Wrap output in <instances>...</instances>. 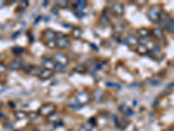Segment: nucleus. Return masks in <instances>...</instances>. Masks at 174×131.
Instances as JSON below:
<instances>
[{
  "mask_svg": "<svg viewBox=\"0 0 174 131\" xmlns=\"http://www.w3.org/2000/svg\"><path fill=\"white\" fill-rule=\"evenodd\" d=\"M53 60L57 64L63 65V66H66L69 63L68 57L65 54L62 53H54V55H53Z\"/></svg>",
  "mask_w": 174,
  "mask_h": 131,
  "instance_id": "nucleus-5",
  "label": "nucleus"
},
{
  "mask_svg": "<svg viewBox=\"0 0 174 131\" xmlns=\"http://www.w3.org/2000/svg\"><path fill=\"white\" fill-rule=\"evenodd\" d=\"M6 67L3 64V63H0V74L1 73H4V72L6 71Z\"/></svg>",
  "mask_w": 174,
  "mask_h": 131,
  "instance_id": "nucleus-32",
  "label": "nucleus"
},
{
  "mask_svg": "<svg viewBox=\"0 0 174 131\" xmlns=\"http://www.w3.org/2000/svg\"><path fill=\"white\" fill-rule=\"evenodd\" d=\"M16 131H24L23 130H16Z\"/></svg>",
  "mask_w": 174,
  "mask_h": 131,
  "instance_id": "nucleus-37",
  "label": "nucleus"
},
{
  "mask_svg": "<svg viewBox=\"0 0 174 131\" xmlns=\"http://www.w3.org/2000/svg\"><path fill=\"white\" fill-rule=\"evenodd\" d=\"M137 4H139V5H144V4H145L146 3H147V1H145V2H139V1H136L135 2Z\"/></svg>",
  "mask_w": 174,
  "mask_h": 131,
  "instance_id": "nucleus-33",
  "label": "nucleus"
},
{
  "mask_svg": "<svg viewBox=\"0 0 174 131\" xmlns=\"http://www.w3.org/2000/svg\"><path fill=\"white\" fill-rule=\"evenodd\" d=\"M57 47H59L60 49H66V48L70 47V41L69 40L68 38H66L65 36H57Z\"/></svg>",
  "mask_w": 174,
  "mask_h": 131,
  "instance_id": "nucleus-4",
  "label": "nucleus"
},
{
  "mask_svg": "<svg viewBox=\"0 0 174 131\" xmlns=\"http://www.w3.org/2000/svg\"><path fill=\"white\" fill-rule=\"evenodd\" d=\"M167 131H172V130H167Z\"/></svg>",
  "mask_w": 174,
  "mask_h": 131,
  "instance_id": "nucleus-38",
  "label": "nucleus"
},
{
  "mask_svg": "<svg viewBox=\"0 0 174 131\" xmlns=\"http://www.w3.org/2000/svg\"><path fill=\"white\" fill-rule=\"evenodd\" d=\"M12 52L16 54H20V53H23L24 52V49L21 47H16L12 48Z\"/></svg>",
  "mask_w": 174,
  "mask_h": 131,
  "instance_id": "nucleus-27",
  "label": "nucleus"
},
{
  "mask_svg": "<svg viewBox=\"0 0 174 131\" xmlns=\"http://www.w3.org/2000/svg\"><path fill=\"white\" fill-rule=\"evenodd\" d=\"M4 5V2L3 0H0V8H2Z\"/></svg>",
  "mask_w": 174,
  "mask_h": 131,
  "instance_id": "nucleus-35",
  "label": "nucleus"
},
{
  "mask_svg": "<svg viewBox=\"0 0 174 131\" xmlns=\"http://www.w3.org/2000/svg\"><path fill=\"white\" fill-rule=\"evenodd\" d=\"M46 46L49 48H55L57 47V41L55 39L47 40L46 43Z\"/></svg>",
  "mask_w": 174,
  "mask_h": 131,
  "instance_id": "nucleus-23",
  "label": "nucleus"
},
{
  "mask_svg": "<svg viewBox=\"0 0 174 131\" xmlns=\"http://www.w3.org/2000/svg\"><path fill=\"white\" fill-rule=\"evenodd\" d=\"M93 97H94V100L96 101H101L104 98V91L100 88L96 89L95 92H94Z\"/></svg>",
  "mask_w": 174,
  "mask_h": 131,
  "instance_id": "nucleus-14",
  "label": "nucleus"
},
{
  "mask_svg": "<svg viewBox=\"0 0 174 131\" xmlns=\"http://www.w3.org/2000/svg\"><path fill=\"white\" fill-rule=\"evenodd\" d=\"M151 34L156 39H158V40H160V39H162L163 38H164L163 31L160 28H157V27L153 28V29L151 30Z\"/></svg>",
  "mask_w": 174,
  "mask_h": 131,
  "instance_id": "nucleus-12",
  "label": "nucleus"
},
{
  "mask_svg": "<svg viewBox=\"0 0 174 131\" xmlns=\"http://www.w3.org/2000/svg\"><path fill=\"white\" fill-rule=\"evenodd\" d=\"M100 24H103V25H107V24H110V19H109V18L103 15V16L101 17V19H100Z\"/></svg>",
  "mask_w": 174,
  "mask_h": 131,
  "instance_id": "nucleus-25",
  "label": "nucleus"
},
{
  "mask_svg": "<svg viewBox=\"0 0 174 131\" xmlns=\"http://www.w3.org/2000/svg\"><path fill=\"white\" fill-rule=\"evenodd\" d=\"M68 4H69L68 1H65V0L58 1V5L59 7H61V8H65V7H67Z\"/></svg>",
  "mask_w": 174,
  "mask_h": 131,
  "instance_id": "nucleus-29",
  "label": "nucleus"
},
{
  "mask_svg": "<svg viewBox=\"0 0 174 131\" xmlns=\"http://www.w3.org/2000/svg\"><path fill=\"white\" fill-rule=\"evenodd\" d=\"M126 43L130 47H138L139 44V39L134 35L128 36L126 39Z\"/></svg>",
  "mask_w": 174,
  "mask_h": 131,
  "instance_id": "nucleus-8",
  "label": "nucleus"
},
{
  "mask_svg": "<svg viewBox=\"0 0 174 131\" xmlns=\"http://www.w3.org/2000/svg\"><path fill=\"white\" fill-rule=\"evenodd\" d=\"M79 131H91V130H89L87 128H85L84 126H82L81 128L79 129Z\"/></svg>",
  "mask_w": 174,
  "mask_h": 131,
  "instance_id": "nucleus-34",
  "label": "nucleus"
},
{
  "mask_svg": "<svg viewBox=\"0 0 174 131\" xmlns=\"http://www.w3.org/2000/svg\"><path fill=\"white\" fill-rule=\"evenodd\" d=\"M128 123H129V121L126 118H123V119H121V121H120V125L119 126L121 127V129L122 128L125 129L128 125Z\"/></svg>",
  "mask_w": 174,
  "mask_h": 131,
  "instance_id": "nucleus-28",
  "label": "nucleus"
},
{
  "mask_svg": "<svg viewBox=\"0 0 174 131\" xmlns=\"http://www.w3.org/2000/svg\"><path fill=\"white\" fill-rule=\"evenodd\" d=\"M76 72H78V73H84V72L86 71V67L84 66V65H79V66H77L76 67H75V69H74Z\"/></svg>",
  "mask_w": 174,
  "mask_h": 131,
  "instance_id": "nucleus-24",
  "label": "nucleus"
},
{
  "mask_svg": "<svg viewBox=\"0 0 174 131\" xmlns=\"http://www.w3.org/2000/svg\"><path fill=\"white\" fill-rule=\"evenodd\" d=\"M71 35H72V37H73L75 39H79V38H80L82 36L81 28H79V27L74 28V29L72 30V32H71Z\"/></svg>",
  "mask_w": 174,
  "mask_h": 131,
  "instance_id": "nucleus-20",
  "label": "nucleus"
},
{
  "mask_svg": "<svg viewBox=\"0 0 174 131\" xmlns=\"http://www.w3.org/2000/svg\"><path fill=\"white\" fill-rule=\"evenodd\" d=\"M119 111H120L122 114L126 115H132L131 109L128 107V106L125 105V104H123V105H121V106L119 107Z\"/></svg>",
  "mask_w": 174,
  "mask_h": 131,
  "instance_id": "nucleus-18",
  "label": "nucleus"
},
{
  "mask_svg": "<svg viewBox=\"0 0 174 131\" xmlns=\"http://www.w3.org/2000/svg\"><path fill=\"white\" fill-rule=\"evenodd\" d=\"M66 66H63V65H59V64H56V67H55V69L56 71L58 72H65L67 69L65 67Z\"/></svg>",
  "mask_w": 174,
  "mask_h": 131,
  "instance_id": "nucleus-26",
  "label": "nucleus"
},
{
  "mask_svg": "<svg viewBox=\"0 0 174 131\" xmlns=\"http://www.w3.org/2000/svg\"><path fill=\"white\" fill-rule=\"evenodd\" d=\"M57 107L53 103H46L38 109V115L43 117H49L55 113Z\"/></svg>",
  "mask_w": 174,
  "mask_h": 131,
  "instance_id": "nucleus-2",
  "label": "nucleus"
},
{
  "mask_svg": "<svg viewBox=\"0 0 174 131\" xmlns=\"http://www.w3.org/2000/svg\"><path fill=\"white\" fill-rule=\"evenodd\" d=\"M28 5H29L28 1H26V0H22V1H20V2L18 3V10H19V11H23V10H25V9L28 7Z\"/></svg>",
  "mask_w": 174,
  "mask_h": 131,
  "instance_id": "nucleus-22",
  "label": "nucleus"
},
{
  "mask_svg": "<svg viewBox=\"0 0 174 131\" xmlns=\"http://www.w3.org/2000/svg\"><path fill=\"white\" fill-rule=\"evenodd\" d=\"M44 36L46 38L47 40H51V39H55L56 36H57V33L51 29H47L44 33Z\"/></svg>",
  "mask_w": 174,
  "mask_h": 131,
  "instance_id": "nucleus-13",
  "label": "nucleus"
},
{
  "mask_svg": "<svg viewBox=\"0 0 174 131\" xmlns=\"http://www.w3.org/2000/svg\"><path fill=\"white\" fill-rule=\"evenodd\" d=\"M87 5V3L84 0H81V1H78L76 4H75V8L78 10V11H82L83 9L85 8V6Z\"/></svg>",
  "mask_w": 174,
  "mask_h": 131,
  "instance_id": "nucleus-21",
  "label": "nucleus"
},
{
  "mask_svg": "<svg viewBox=\"0 0 174 131\" xmlns=\"http://www.w3.org/2000/svg\"><path fill=\"white\" fill-rule=\"evenodd\" d=\"M3 107H4V103H3V101H0V108Z\"/></svg>",
  "mask_w": 174,
  "mask_h": 131,
  "instance_id": "nucleus-36",
  "label": "nucleus"
},
{
  "mask_svg": "<svg viewBox=\"0 0 174 131\" xmlns=\"http://www.w3.org/2000/svg\"><path fill=\"white\" fill-rule=\"evenodd\" d=\"M136 51L140 55H145L148 53V47L144 44H139L136 48Z\"/></svg>",
  "mask_w": 174,
  "mask_h": 131,
  "instance_id": "nucleus-15",
  "label": "nucleus"
},
{
  "mask_svg": "<svg viewBox=\"0 0 174 131\" xmlns=\"http://www.w3.org/2000/svg\"><path fill=\"white\" fill-rule=\"evenodd\" d=\"M14 115L15 117L18 120H23L26 117H28V113L22 111V110H19V111H17L14 113Z\"/></svg>",
  "mask_w": 174,
  "mask_h": 131,
  "instance_id": "nucleus-19",
  "label": "nucleus"
},
{
  "mask_svg": "<svg viewBox=\"0 0 174 131\" xmlns=\"http://www.w3.org/2000/svg\"><path fill=\"white\" fill-rule=\"evenodd\" d=\"M42 71V69L37 67V66H31V68L29 70V73L32 76H38L40 74V73Z\"/></svg>",
  "mask_w": 174,
  "mask_h": 131,
  "instance_id": "nucleus-16",
  "label": "nucleus"
},
{
  "mask_svg": "<svg viewBox=\"0 0 174 131\" xmlns=\"http://www.w3.org/2000/svg\"><path fill=\"white\" fill-rule=\"evenodd\" d=\"M138 34L143 38H149L150 34H151V32L146 28H140L138 30Z\"/></svg>",
  "mask_w": 174,
  "mask_h": 131,
  "instance_id": "nucleus-17",
  "label": "nucleus"
},
{
  "mask_svg": "<svg viewBox=\"0 0 174 131\" xmlns=\"http://www.w3.org/2000/svg\"><path fill=\"white\" fill-rule=\"evenodd\" d=\"M161 12H162V8H161L160 5H153L148 10L147 17L151 22L156 23L160 19Z\"/></svg>",
  "mask_w": 174,
  "mask_h": 131,
  "instance_id": "nucleus-1",
  "label": "nucleus"
},
{
  "mask_svg": "<svg viewBox=\"0 0 174 131\" xmlns=\"http://www.w3.org/2000/svg\"><path fill=\"white\" fill-rule=\"evenodd\" d=\"M112 12L116 14L117 16H122L125 13V6L121 3H115L112 5Z\"/></svg>",
  "mask_w": 174,
  "mask_h": 131,
  "instance_id": "nucleus-6",
  "label": "nucleus"
},
{
  "mask_svg": "<svg viewBox=\"0 0 174 131\" xmlns=\"http://www.w3.org/2000/svg\"><path fill=\"white\" fill-rule=\"evenodd\" d=\"M164 29L171 33H174V20L169 19L164 21Z\"/></svg>",
  "mask_w": 174,
  "mask_h": 131,
  "instance_id": "nucleus-11",
  "label": "nucleus"
},
{
  "mask_svg": "<svg viewBox=\"0 0 174 131\" xmlns=\"http://www.w3.org/2000/svg\"><path fill=\"white\" fill-rule=\"evenodd\" d=\"M75 99L79 105H85L90 101L91 97L87 92H79L76 95Z\"/></svg>",
  "mask_w": 174,
  "mask_h": 131,
  "instance_id": "nucleus-3",
  "label": "nucleus"
},
{
  "mask_svg": "<svg viewBox=\"0 0 174 131\" xmlns=\"http://www.w3.org/2000/svg\"><path fill=\"white\" fill-rule=\"evenodd\" d=\"M22 66H23V63H22V60L20 59H15L13 60L10 63V66H9V68L11 70L13 71H16V70H18L20 68H22Z\"/></svg>",
  "mask_w": 174,
  "mask_h": 131,
  "instance_id": "nucleus-7",
  "label": "nucleus"
},
{
  "mask_svg": "<svg viewBox=\"0 0 174 131\" xmlns=\"http://www.w3.org/2000/svg\"><path fill=\"white\" fill-rule=\"evenodd\" d=\"M31 68V65H28V64H25L24 66H22V69L23 72H26V73H29V70Z\"/></svg>",
  "mask_w": 174,
  "mask_h": 131,
  "instance_id": "nucleus-31",
  "label": "nucleus"
},
{
  "mask_svg": "<svg viewBox=\"0 0 174 131\" xmlns=\"http://www.w3.org/2000/svg\"><path fill=\"white\" fill-rule=\"evenodd\" d=\"M37 115H38V114L37 113H35L33 111H32V112H29L28 113V118H30V119L32 120H35L37 117Z\"/></svg>",
  "mask_w": 174,
  "mask_h": 131,
  "instance_id": "nucleus-30",
  "label": "nucleus"
},
{
  "mask_svg": "<svg viewBox=\"0 0 174 131\" xmlns=\"http://www.w3.org/2000/svg\"><path fill=\"white\" fill-rule=\"evenodd\" d=\"M42 65H43L45 69H50V70H54L55 67H56L55 61L53 60H51V59H46L45 60H43Z\"/></svg>",
  "mask_w": 174,
  "mask_h": 131,
  "instance_id": "nucleus-10",
  "label": "nucleus"
},
{
  "mask_svg": "<svg viewBox=\"0 0 174 131\" xmlns=\"http://www.w3.org/2000/svg\"><path fill=\"white\" fill-rule=\"evenodd\" d=\"M52 75H53V70L45 69V68H44V69L41 71L40 74L38 75V78H39L40 80L44 81V80H48V79H50Z\"/></svg>",
  "mask_w": 174,
  "mask_h": 131,
  "instance_id": "nucleus-9",
  "label": "nucleus"
}]
</instances>
